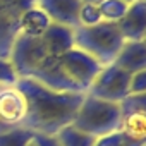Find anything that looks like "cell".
<instances>
[{
  "instance_id": "obj_1",
  "label": "cell",
  "mask_w": 146,
  "mask_h": 146,
  "mask_svg": "<svg viewBox=\"0 0 146 146\" xmlns=\"http://www.w3.org/2000/svg\"><path fill=\"white\" fill-rule=\"evenodd\" d=\"M16 86L24 95L28 105L23 125L48 136H55L62 127L72 122L84 98V93L53 91L28 78H19Z\"/></svg>"
},
{
  "instance_id": "obj_2",
  "label": "cell",
  "mask_w": 146,
  "mask_h": 146,
  "mask_svg": "<svg viewBox=\"0 0 146 146\" xmlns=\"http://www.w3.org/2000/svg\"><path fill=\"white\" fill-rule=\"evenodd\" d=\"M124 38L113 23H98L95 26H78L74 29V48L88 53L98 64H113Z\"/></svg>"
},
{
  "instance_id": "obj_3",
  "label": "cell",
  "mask_w": 146,
  "mask_h": 146,
  "mask_svg": "<svg viewBox=\"0 0 146 146\" xmlns=\"http://www.w3.org/2000/svg\"><path fill=\"white\" fill-rule=\"evenodd\" d=\"M70 124L93 137H102L120 131L122 113L119 103L103 102L84 93V98Z\"/></svg>"
},
{
  "instance_id": "obj_4",
  "label": "cell",
  "mask_w": 146,
  "mask_h": 146,
  "mask_svg": "<svg viewBox=\"0 0 146 146\" xmlns=\"http://www.w3.org/2000/svg\"><path fill=\"white\" fill-rule=\"evenodd\" d=\"M129 83H131V74H127L115 64H108L100 69L91 86L88 88L86 95L103 102L120 103L129 95Z\"/></svg>"
},
{
  "instance_id": "obj_5",
  "label": "cell",
  "mask_w": 146,
  "mask_h": 146,
  "mask_svg": "<svg viewBox=\"0 0 146 146\" xmlns=\"http://www.w3.org/2000/svg\"><path fill=\"white\" fill-rule=\"evenodd\" d=\"M46 57L48 53L45 52L40 38H29L21 35L16 36L9 52V60L19 78H31L33 72L41 65Z\"/></svg>"
},
{
  "instance_id": "obj_6",
  "label": "cell",
  "mask_w": 146,
  "mask_h": 146,
  "mask_svg": "<svg viewBox=\"0 0 146 146\" xmlns=\"http://www.w3.org/2000/svg\"><path fill=\"white\" fill-rule=\"evenodd\" d=\"M58 64L64 70V74L67 76V79L70 83H74L83 93L88 91L93 79L96 78L100 69L103 67L93 57H90L88 53H84L78 48H70L62 57H58Z\"/></svg>"
},
{
  "instance_id": "obj_7",
  "label": "cell",
  "mask_w": 146,
  "mask_h": 146,
  "mask_svg": "<svg viewBox=\"0 0 146 146\" xmlns=\"http://www.w3.org/2000/svg\"><path fill=\"white\" fill-rule=\"evenodd\" d=\"M35 4V0H0V57L9 58L12 41L17 36L21 14Z\"/></svg>"
},
{
  "instance_id": "obj_8",
  "label": "cell",
  "mask_w": 146,
  "mask_h": 146,
  "mask_svg": "<svg viewBox=\"0 0 146 146\" xmlns=\"http://www.w3.org/2000/svg\"><path fill=\"white\" fill-rule=\"evenodd\" d=\"M26 110V98L17 86H0V127L23 125Z\"/></svg>"
},
{
  "instance_id": "obj_9",
  "label": "cell",
  "mask_w": 146,
  "mask_h": 146,
  "mask_svg": "<svg viewBox=\"0 0 146 146\" xmlns=\"http://www.w3.org/2000/svg\"><path fill=\"white\" fill-rule=\"evenodd\" d=\"M28 79H35L40 84L53 90V91H67V93H83L74 83H70L58 64V58L46 57L41 65L33 72V76Z\"/></svg>"
},
{
  "instance_id": "obj_10",
  "label": "cell",
  "mask_w": 146,
  "mask_h": 146,
  "mask_svg": "<svg viewBox=\"0 0 146 146\" xmlns=\"http://www.w3.org/2000/svg\"><path fill=\"white\" fill-rule=\"evenodd\" d=\"M81 0H35V5L40 7L53 24H62L76 29L78 12L81 7Z\"/></svg>"
},
{
  "instance_id": "obj_11",
  "label": "cell",
  "mask_w": 146,
  "mask_h": 146,
  "mask_svg": "<svg viewBox=\"0 0 146 146\" xmlns=\"http://www.w3.org/2000/svg\"><path fill=\"white\" fill-rule=\"evenodd\" d=\"M124 41H144L146 38V0H137L127 7L124 17L117 23Z\"/></svg>"
},
{
  "instance_id": "obj_12",
  "label": "cell",
  "mask_w": 146,
  "mask_h": 146,
  "mask_svg": "<svg viewBox=\"0 0 146 146\" xmlns=\"http://www.w3.org/2000/svg\"><path fill=\"white\" fill-rule=\"evenodd\" d=\"M45 52L48 57H62L65 52L74 48V29L62 26V24H50L48 29L40 36Z\"/></svg>"
},
{
  "instance_id": "obj_13",
  "label": "cell",
  "mask_w": 146,
  "mask_h": 146,
  "mask_svg": "<svg viewBox=\"0 0 146 146\" xmlns=\"http://www.w3.org/2000/svg\"><path fill=\"white\" fill-rule=\"evenodd\" d=\"M113 64L127 74L146 70V43L144 41H124Z\"/></svg>"
},
{
  "instance_id": "obj_14",
  "label": "cell",
  "mask_w": 146,
  "mask_h": 146,
  "mask_svg": "<svg viewBox=\"0 0 146 146\" xmlns=\"http://www.w3.org/2000/svg\"><path fill=\"white\" fill-rule=\"evenodd\" d=\"M50 24L52 21L48 19V16L33 4L21 14L19 23H17V35L29 36V38H40L48 29Z\"/></svg>"
},
{
  "instance_id": "obj_15",
  "label": "cell",
  "mask_w": 146,
  "mask_h": 146,
  "mask_svg": "<svg viewBox=\"0 0 146 146\" xmlns=\"http://www.w3.org/2000/svg\"><path fill=\"white\" fill-rule=\"evenodd\" d=\"M55 137H57L60 146H95V141H96V137L79 131L72 124L62 127L55 134Z\"/></svg>"
},
{
  "instance_id": "obj_16",
  "label": "cell",
  "mask_w": 146,
  "mask_h": 146,
  "mask_svg": "<svg viewBox=\"0 0 146 146\" xmlns=\"http://www.w3.org/2000/svg\"><path fill=\"white\" fill-rule=\"evenodd\" d=\"M35 131L24 125L0 129V146H29Z\"/></svg>"
},
{
  "instance_id": "obj_17",
  "label": "cell",
  "mask_w": 146,
  "mask_h": 146,
  "mask_svg": "<svg viewBox=\"0 0 146 146\" xmlns=\"http://www.w3.org/2000/svg\"><path fill=\"white\" fill-rule=\"evenodd\" d=\"M120 131L134 141L146 143V113H132L122 117Z\"/></svg>"
},
{
  "instance_id": "obj_18",
  "label": "cell",
  "mask_w": 146,
  "mask_h": 146,
  "mask_svg": "<svg viewBox=\"0 0 146 146\" xmlns=\"http://www.w3.org/2000/svg\"><path fill=\"white\" fill-rule=\"evenodd\" d=\"M96 5H98L102 21L113 23V24H117L124 17V14L127 12V7H129L122 0H100Z\"/></svg>"
},
{
  "instance_id": "obj_19",
  "label": "cell",
  "mask_w": 146,
  "mask_h": 146,
  "mask_svg": "<svg viewBox=\"0 0 146 146\" xmlns=\"http://www.w3.org/2000/svg\"><path fill=\"white\" fill-rule=\"evenodd\" d=\"M122 117L132 115V113H146V93L141 95H127L119 103Z\"/></svg>"
},
{
  "instance_id": "obj_20",
  "label": "cell",
  "mask_w": 146,
  "mask_h": 146,
  "mask_svg": "<svg viewBox=\"0 0 146 146\" xmlns=\"http://www.w3.org/2000/svg\"><path fill=\"white\" fill-rule=\"evenodd\" d=\"M95 146H144V143L134 141V139L127 137L122 131H117V132H110L107 136L96 137Z\"/></svg>"
},
{
  "instance_id": "obj_21",
  "label": "cell",
  "mask_w": 146,
  "mask_h": 146,
  "mask_svg": "<svg viewBox=\"0 0 146 146\" xmlns=\"http://www.w3.org/2000/svg\"><path fill=\"white\" fill-rule=\"evenodd\" d=\"M78 23H79V26H95V24L102 23L98 5L91 4V2H83L79 7V12H78Z\"/></svg>"
},
{
  "instance_id": "obj_22",
  "label": "cell",
  "mask_w": 146,
  "mask_h": 146,
  "mask_svg": "<svg viewBox=\"0 0 146 146\" xmlns=\"http://www.w3.org/2000/svg\"><path fill=\"white\" fill-rule=\"evenodd\" d=\"M19 76L9 58L0 57V86H16Z\"/></svg>"
},
{
  "instance_id": "obj_23",
  "label": "cell",
  "mask_w": 146,
  "mask_h": 146,
  "mask_svg": "<svg viewBox=\"0 0 146 146\" xmlns=\"http://www.w3.org/2000/svg\"><path fill=\"white\" fill-rule=\"evenodd\" d=\"M141 93H146V70L131 74L129 95H141Z\"/></svg>"
},
{
  "instance_id": "obj_24",
  "label": "cell",
  "mask_w": 146,
  "mask_h": 146,
  "mask_svg": "<svg viewBox=\"0 0 146 146\" xmlns=\"http://www.w3.org/2000/svg\"><path fill=\"white\" fill-rule=\"evenodd\" d=\"M33 143H35V146H60L55 136L40 134V132H35V136H33Z\"/></svg>"
},
{
  "instance_id": "obj_25",
  "label": "cell",
  "mask_w": 146,
  "mask_h": 146,
  "mask_svg": "<svg viewBox=\"0 0 146 146\" xmlns=\"http://www.w3.org/2000/svg\"><path fill=\"white\" fill-rule=\"evenodd\" d=\"M124 4H127V5H131V4H134V2H137V0H122Z\"/></svg>"
},
{
  "instance_id": "obj_26",
  "label": "cell",
  "mask_w": 146,
  "mask_h": 146,
  "mask_svg": "<svg viewBox=\"0 0 146 146\" xmlns=\"http://www.w3.org/2000/svg\"><path fill=\"white\" fill-rule=\"evenodd\" d=\"M81 2H91V4H98L100 0H81Z\"/></svg>"
},
{
  "instance_id": "obj_27",
  "label": "cell",
  "mask_w": 146,
  "mask_h": 146,
  "mask_svg": "<svg viewBox=\"0 0 146 146\" xmlns=\"http://www.w3.org/2000/svg\"><path fill=\"white\" fill-rule=\"evenodd\" d=\"M29 146H35V143H33V141H31V143H29Z\"/></svg>"
},
{
  "instance_id": "obj_28",
  "label": "cell",
  "mask_w": 146,
  "mask_h": 146,
  "mask_svg": "<svg viewBox=\"0 0 146 146\" xmlns=\"http://www.w3.org/2000/svg\"><path fill=\"white\" fill-rule=\"evenodd\" d=\"M0 129H7V127H0Z\"/></svg>"
}]
</instances>
